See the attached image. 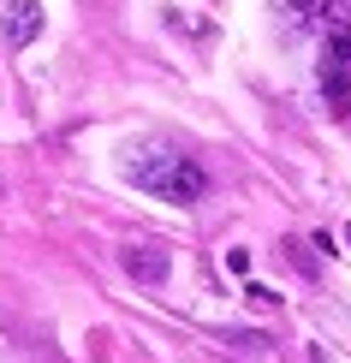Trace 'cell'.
I'll return each instance as SVG.
<instances>
[{"label": "cell", "mask_w": 351, "mask_h": 363, "mask_svg": "<svg viewBox=\"0 0 351 363\" xmlns=\"http://www.w3.org/2000/svg\"><path fill=\"white\" fill-rule=\"evenodd\" d=\"M126 179H131L137 191H149L155 203H179V208H191V203H203V196H208L203 161L179 155V149H137V155L126 161Z\"/></svg>", "instance_id": "cell-1"}, {"label": "cell", "mask_w": 351, "mask_h": 363, "mask_svg": "<svg viewBox=\"0 0 351 363\" xmlns=\"http://www.w3.org/2000/svg\"><path fill=\"white\" fill-rule=\"evenodd\" d=\"M316 84H322L328 113H351V30H333V36H322Z\"/></svg>", "instance_id": "cell-2"}, {"label": "cell", "mask_w": 351, "mask_h": 363, "mask_svg": "<svg viewBox=\"0 0 351 363\" xmlns=\"http://www.w3.org/2000/svg\"><path fill=\"white\" fill-rule=\"evenodd\" d=\"M286 18H292V30H322V36L351 30L345 0H286Z\"/></svg>", "instance_id": "cell-3"}, {"label": "cell", "mask_w": 351, "mask_h": 363, "mask_svg": "<svg viewBox=\"0 0 351 363\" xmlns=\"http://www.w3.org/2000/svg\"><path fill=\"white\" fill-rule=\"evenodd\" d=\"M6 42L12 48H30L36 42V30H42V0H6Z\"/></svg>", "instance_id": "cell-4"}, {"label": "cell", "mask_w": 351, "mask_h": 363, "mask_svg": "<svg viewBox=\"0 0 351 363\" xmlns=\"http://www.w3.org/2000/svg\"><path fill=\"white\" fill-rule=\"evenodd\" d=\"M167 268H173V256H167L161 245H131V250H126V274L143 280V286H161Z\"/></svg>", "instance_id": "cell-5"}, {"label": "cell", "mask_w": 351, "mask_h": 363, "mask_svg": "<svg viewBox=\"0 0 351 363\" xmlns=\"http://www.w3.org/2000/svg\"><path fill=\"white\" fill-rule=\"evenodd\" d=\"M244 298H250V304H262V310H274V304H280V292H274V286H262V280H250V286H244Z\"/></svg>", "instance_id": "cell-6"}, {"label": "cell", "mask_w": 351, "mask_h": 363, "mask_svg": "<svg viewBox=\"0 0 351 363\" xmlns=\"http://www.w3.org/2000/svg\"><path fill=\"white\" fill-rule=\"evenodd\" d=\"M226 274H238V280H244V274H250V250H238V245H233V250H226Z\"/></svg>", "instance_id": "cell-7"}, {"label": "cell", "mask_w": 351, "mask_h": 363, "mask_svg": "<svg viewBox=\"0 0 351 363\" xmlns=\"http://www.w3.org/2000/svg\"><path fill=\"white\" fill-rule=\"evenodd\" d=\"M286 256H292V262L303 268V274H316V256H310V250H303V245H298V238H286Z\"/></svg>", "instance_id": "cell-8"}, {"label": "cell", "mask_w": 351, "mask_h": 363, "mask_svg": "<svg viewBox=\"0 0 351 363\" xmlns=\"http://www.w3.org/2000/svg\"><path fill=\"white\" fill-rule=\"evenodd\" d=\"M226 345H250L256 352V345H268V334H226Z\"/></svg>", "instance_id": "cell-9"}, {"label": "cell", "mask_w": 351, "mask_h": 363, "mask_svg": "<svg viewBox=\"0 0 351 363\" xmlns=\"http://www.w3.org/2000/svg\"><path fill=\"white\" fill-rule=\"evenodd\" d=\"M345 238H351V226H345Z\"/></svg>", "instance_id": "cell-10"}, {"label": "cell", "mask_w": 351, "mask_h": 363, "mask_svg": "<svg viewBox=\"0 0 351 363\" xmlns=\"http://www.w3.org/2000/svg\"><path fill=\"white\" fill-rule=\"evenodd\" d=\"M0 191H6V185H0Z\"/></svg>", "instance_id": "cell-11"}]
</instances>
